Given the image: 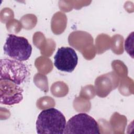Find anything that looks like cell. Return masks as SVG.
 <instances>
[{
	"mask_svg": "<svg viewBox=\"0 0 134 134\" xmlns=\"http://www.w3.org/2000/svg\"><path fill=\"white\" fill-rule=\"evenodd\" d=\"M64 133L99 134V127L92 116L81 113L73 116L67 121Z\"/></svg>",
	"mask_w": 134,
	"mask_h": 134,
	"instance_id": "cell-4",
	"label": "cell"
},
{
	"mask_svg": "<svg viewBox=\"0 0 134 134\" xmlns=\"http://www.w3.org/2000/svg\"><path fill=\"white\" fill-rule=\"evenodd\" d=\"M0 68L1 103L8 106L19 103L24 92L20 85L29 75L27 66L21 61L1 59Z\"/></svg>",
	"mask_w": 134,
	"mask_h": 134,
	"instance_id": "cell-1",
	"label": "cell"
},
{
	"mask_svg": "<svg viewBox=\"0 0 134 134\" xmlns=\"http://www.w3.org/2000/svg\"><path fill=\"white\" fill-rule=\"evenodd\" d=\"M3 50L4 53L10 58L23 62L30 57L32 46L26 38L9 34L6 39Z\"/></svg>",
	"mask_w": 134,
	"mask_h": 134,
	"instance_id": "cell-3",
	"label": "cell"
},
{
	"mask_svg": "<svg viewBox=\"0 0 134 134\" xmlns=\"http://www.w3.org/2000/svg\"><path fill=\"white\" fill-rule=\"evenodd\" d=\"M66 121L65 116L55 108L42 110L39 114L36 125L37 132L44 133H64Z\"/></svg>",
	"mask_w": 134,
	"mask_h": 134,
	"instance_id": "cell-2",
	"label": "cell"
},
{
	"mask_svg": "<svg viewBox=\"0 0 134 134\" xmlns=\"http://www.w3.org/2000/svg\"><path fill=\"white\" fill-rule=\"evenodd\" d=\"M77 62L78 57L75 51L69 47L59 48L54 57V65L62 72H72Z\"/></svg>",
	"mask_w": 134,
	"mask_h": 134,
	"instance_id": "cell-5",
	"label": "cell"
}]
</instances>
